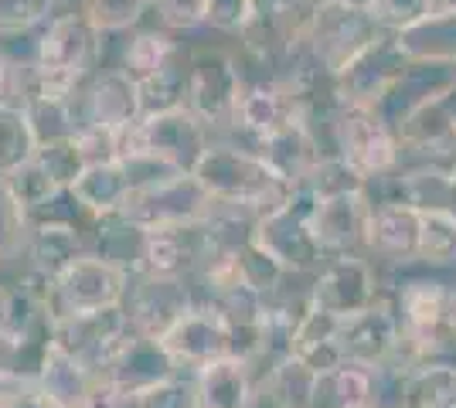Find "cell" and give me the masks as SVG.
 Masks as SVG:
<instances>
[{
  "instance_id": "obj_1",
  "label": "cell",
  "mask_w": 456,
  "mask_h": 408,
  "mask_svg": "<svg viewBox=\"0 0 456 408\" xmlns=\"http://www.w3.org/2000/svg\"><path fill=\"white\" fill-rule=\"evenodd\" d=\"M191 174L208 191L215 212L235 214L252 225L266 214L280 212L297 191V184H289L266 156L246 150L232 140H211Z\"/></svg>"
},
{
  "instance_id": "obj_2",
  "label": "cell",
  "mask_w": 456,
  "mask_h": 408,
  "mask_svg": "<svg viewBox=\"0 0 456 408\" xmlns=\"http://www.w3.org/2000/svg\"><path fill=\"white\" fill-rule=\"evenodd\" d=\"M327 133H330V154L341 156L364 180L388 174L402 164L399 136L375 106H351V102L334 106L327 116Z\"/></svg>"
},
{
  "instance_id": "obj_3",
  "label": "cell",
  "mask_w": 456,
  "mask_h": 408,
  "mask_svg": "<svg viewBox=\"0 0 456 408\" xmlns=\"http://www.w3.org/2000/svg\"><path fill=\"white\" fill-rule=\"evenodd\" d=\"M184 65H188V102L184 106L208 126L215 140L232 126L235 106L248 82L242 59L239 52L205 44V48L184 52Z\"/></svg>"
},
{
  "instance_id": "obj_4",
  "label": "cell",
  "mask_w": 456,
  "mask_h": 408,
  "mask_svg": "<svg viewBox=\"0 0 456 408\" xmlns=\"http://www.w3.org/2000/svg\"><path fill=\"white\" fill-rule=\"evenodd\" d=\"M102 41L106 35L86 14H55L41 28L38 61L31 68L78 92L102 68Z\"/></svg>"
},
{
  "instance_id": "obj_5",
  "label": "cell",
  "mask_w": 456,
  "mask_h": 408,
  "mask_svg": "<svg viewBox=\"0 0 456 408\" xmlns=\"http://www.w3.org/2000/svg\"><path fill=\"white\" fill-rule=\"evenodd\" d=\"M130 272L99 259L95 252H86L78 262H72L61 272L48 296V324L58 316L72 313H95L106 307H123L130 290Z\"/></svg>"
},
{
  "instance_id": "obj_6",
  "label": "cell",
  "mask_w": 456,
  "mask_h": 408,
  "mask_svg": "<svg viewBox=\"0 0 456 408\" xmlns=\"http://www.w3.org/2000/svg\"><path fill=\"white\" fill-rule=\"evenodd\" d=\"M379 272L375 262L362 252H344L330 255L327 266L314 276V286H310V307L330 316H351V313L368 310L371 303L381 300L379 290Z\"/></svg>"
},
{
  "instance_id": "obj_7",
  "label": "cell",
  "mask_w": 456,
  "mask_h": 408,
  "mask_svg": "<svg viewBox=\"0 0 456 408\" xmlns=\"http://www.w3.org/2000/svg\"><path fill=\"white\" fill-rule=\"evenodd\" d=\"M160 344L177 361V368H188L194 374L218 357H235V327L215 307L198 300L171 331L160 337Z\"/></svg>"
},
{
  "instance_id": "obj_8",
  "label": "cell",
  "mask_w": 456,
  "mask_h": 408,
  "mask_svg": "<svg viewBox=\"0 0 456 408\" xmlns=\"http://www.w3.org/2000/svg\"><path fill=\"white\" fill-rule=\"evenodd\" d=\"M198 303V292L191 279L174 276H134L123 300V310L130 316V327L140 337H164L174 324Z\"/></svg>"
},
{
  "instance_id": "obj_9",
  "label": "cell",
  "mask_w": 456,
  "mask_h": 408,
  "mask_svg": "<svg viewBox=\"0 0 456 408\" xmlns=\"http://www.w3.org/2000/svg\"><path fill=\"white\" fill-rule=\"evenodd\" d=\"M338 344H341L344 361H354L364 368H379L385 361H392L402 344V320L395 303L381 296L368 310L344 316Z\"/></svg>"
},
{
  "instance_id": "obj_10",
  "label": "cell",
  "mask_w": 456,
  "mask_h": 408,
  "mask_svg": "<svg viewBox=\"0 0 456 408\" xmlns=\"http://www.w3.org/2000/svg\"><path fill=\"white\" fill-rule=\"evenodd\" d=\"M362 252L379 266H416L419 262V208L412 204H371L364 225Z\"/></svg>"
},
{
  "instance_id": "obj_11",
  "label": "cell",
  "mask_w": 456,
  "mask_h": 408,
  "mask_svg": "<svg viewBox=\"0 0 456 408\" xmlns=\"http://www.w3.org/2000/svg\"><path fill=\"white\" fill-rule=\"evenodd\" d=\"M368 214H371V201L364 195V188L317 197V204H314V232L321 238L323 252H362Z\"/></svg>"
},
{
  "instance_id": "obj_12",
  "label": "cell",
  "mask_w": 456,
  "mask_h": 408,
  "mask_svg": "<svg viewBox=\"0 0 456 408\" xmlns=\"http://www.w3.org/2000/svg\"><path fill=\"white\" fill-rule=\"evenodd\" d=\"M256 364L246 357H218L194 371L198 408H252L259 395Z\"/></svg>"
},
{
  "instance_id": "obj_13",
  "label": "cell",
  "mask_w": 456,
  "mask_h": 408,
  "mask_svg": "<svg viewBox=\"0 0 456 408\" xmlns=\"http://www.w3.org/2000/svg\"><path fill=\"white\" fill-rule=\"evenodd\" d=\"M35 381H38V388L45 391L58 408H82L86 405V395L93 388L95 374L78 361L76 354H69L61 344L48 340L45 350H41Z\"/></svg>"
},
{
  "instance_id": "obj_14",
  "label": "cell",
  "mask_w": 456,
  "mask_h": 408,
  "mask_svg": "<svg viewBox=\"0 0 456 408\" xmlns=\"http://www.w3.org/2000/svg\"><path fill=\"white\" fill-rule=\"evenodd\" d=\"M399 48L409 61H429V65H456V11L436 7L412 28L395 35Z\"/></svg>"
},
{
  "instance_id": "obj_15",
  "label": "cell",
  "mask_w": 456,
  "mask_h": 408,
  "mask_svg": "<svg viewBox=\"0 0 456 408\" xmlns=\"http://www.w3.org/2000/svg\"><path fill=\"white\" fill-rule=\"evenodd\" d=\"M181 52H184L181 41L167 28H160V24L157 28H136L134 35L126 38V44H123V55H119L116 68L126 72L140 85L151 76H157L160 68H167Z\"/></svg>"
},
{
  "instance_id": "obj_16",
  "label": "cell",
  "mask_w": 456,
  "mask_h": 408,
  "mask_svg": "<svg viewBox=\"0 0 456 408\" xmlns=\"http://www.w3.org/2000/svg\"><path fill=\"white\" fill-rule=\"evenodd\" d=\"M41 136L31 113L14 102L0 109V177H11L38 156Z\"/></svg>"
},
{
  "instance_id": "obj_17",
  "label": "cell",
  "mask_w": 456,
  "mask_h": 408,
  "mask_svg": "<svg viewBox=\"0 0 456 408\" xmlns=\"http://www.w3.org/2000/svg\"><path fill=\"white\" fill-rule=\"evenodd\" d=\"M419 266L429 269L456 266V212L450 208L419 212Z\"/></svg>"
},
{
  "instance_id": "obj_18",
  "label": "cell",
  "mask_w": 456,
  "mask_h": 408,
  "mask_svg": "<svg viewBox=\"0 0 456 408\" xmlns=\"http://www.w3.org/2000/svg\"><path fill=\"white\" fill-rule=\"evenodd\" d=\"M409 408H456V361L436 357L412 371Z\"/></svg>"
},
{
  "instance_id": "obj_19",
  "label": "cell",
  "mask_w": 456,
  "mask_h": 408,
  "mask_svg": "<svg viewBox=\"0 0 456 408\" xmlns=\"http://www.w3.org/2000/svg\"><path fill=\"white\" fill-rule=\"evenodd\" d=\"M28 235H31V212L11 188V180L0 177V262H4V269H7V262L24 259Z\"/></svg>"
},
{
  "instance_id": "obj_20",
  "label": "cell",
  "mask_w": 456,
  "mask_h": 408,
  "mask_svg": "<svg viewBox=\"0 0 456 408\" xmlns=\"http://www.w3.org/2000/svg\"><path fill=\"white\" fill-rule=\"evenodd\" d=\"M157 0H82L78 14L93 20L102 35H119L140 24L143 14H151Z\"/></svg>"
},
{
  "instance_id": "obj_21",
  "label": "cell",
  "mask_w": 456,
  "mask_h": 408,
  "mask_svg": "<svg viewBox=\"0 0 456 408\" xmlns=\"http://www.w3.org/2000/svg\"><path fill=\"white\" fill-rule=\"evenodd\" d=\"M55 0H0V35H28L55 18Z\"/></svg>"
},
{
  "instance_id": "obj_22",
  "label": "cell",
  "mask_w": 456,
  "mask_h": 408,
  "mask_svg": "<svg viewBox=\"0 0 456 408\" xmlns=\"http://www.w3.org/2000/svg\"><path fill=\"white\" fill-rule=\"evenodd\" d=\"M429 11H436V0H371V7H368L371 20L388 35H399L405 28H412Z\"/></svg>"
},
{
  "instance_id": "obj_23",
  "label": "cell",
  "mask_w": 456,
  "mask_h": 408,
  "mask_svg": "<svg viewBox=\"0 0 456 408\" xmlns=\"http://www.w3.org/2000/svg\"><path fill=\"white\" fill-rule=\"evenodd\" d=\"M136 405L140 408H198V398H194V374L184 378L174 374V378H164L151 388L136 391Z\"/></svg>"
},
{
  "instance_id": "obj_24",
  "label": "cell",
  "mask_w": 456,
  "mask_h": 408,
  "mask_svg": "<svg viewBox=\"0 0 456 408\" xmlns=\"http://www.w3.org/2000/svg\"><path fill=\"white\" fill-rule=\"evenodd\" d=\"M211 4L215 0H157V24L167 28L171 35L177 31H198L211 18Z\"/></svg>"
},
{
  "instance_id": "obj_25",
  "label": "cell",
  "mask_w": 456,
  "mask_h": 408,
  "mask_svg": "<svg viewBox=\"0 0 456 408\" xmlns=\"http://www.w3.org/2000/svg\"><path fill=\"white\" fill-rule=\"evenodd\" d=\"M82 408H140V405H136L134 391L123 388L119 381H113V378H95Z\"/></svg>"
},
{
  "instance_id": "obj_26",
  "label": "cell",
  "mask_w": 456,
  "mask_h": 408,
  "mask_svg": "<svg viewBox=\"0 0 456 408\" xmlns=\"http://www.w3.org/2000/svg\"><path fill=\"white\" fill-rule=\"evenodd\" d=\"M20 99V68L0 55V109L14 106Z\"/></svg>"
},
{
  "instance_id": "obj_27",
  "label": "cell",
  "mask_w": 456,
  "mask_h": 408,
  "mask_svg": "<svg viewBox=\"0 0 456 408\" xmlns=\"http://www.w3.org/2000/svg\"><path fill=\"white\" fill-rule=\"evenodd\" d=\"M446 337L456 354V286H450V303H446Z\"/></svg>"
},
{
  "instance_id": "obj_28",
  "label": "cell",
  "mask_w": 456,
  "mask_h": 408,
  "mask_svg": "<svg viewBox=\"0 0 456 408\" xmlns=\"http://www.w3.org/2000/svg\"><path fill=\"white\" fill-rule=\"evenodd\" d=\"M344 4H351V7H362V11H368V7H371V0H344Z\"/></svg>"
},
{
  "instance_id": "obj_29",
  "label": "cell",
  "mask_w": 456,
  "mask_h": 408,
  "mask_svg": "<svg viewBox=\"0 0 456 408\" xmlns=\"http://www.w3.org/2000/svg\"><path fill=\"white\" fill-rule=\"evenodd\" d=\"M436 7H453L456 11V0H436Z\"/></svg>"
},
{
  "instance_id": "obj_30",
  "label": "cell",
  "mask_w": 456,
  "mask_h": 408,
  "mask_svg": "<svg viewBox=\"0 0 456 408\" xmlns=\"http://www.w3.org/2000/svg\"><path fill=\"white\" fill-rule=\"evenodd\" d=\"M55 4H82V0H55Z\"/></svg>"
}]
</instances>
